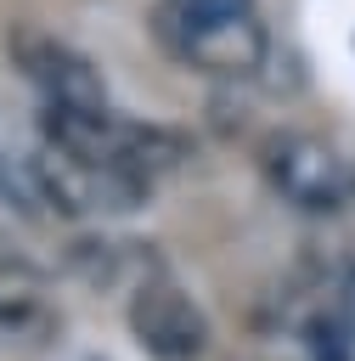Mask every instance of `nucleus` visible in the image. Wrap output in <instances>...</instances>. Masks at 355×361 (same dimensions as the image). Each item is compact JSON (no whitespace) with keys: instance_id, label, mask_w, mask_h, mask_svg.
<instances>
[{"instance_id":"obj_2","label":"nucleus","mask_w":355,"mask_h":361,"mask_svg":"<svg viewBox=\"0 0 355 361\" xmlns=\"http://www.w3.org/2000/svg\"><path fill=\"white\" fill-rule=\"evenodd\" d=\"M259 169H265V180L276 186V197H287V203L304 209V214H332V209H344V197H349V169H344V158H338L321 135H310V130H270V135L259 141Z\"/></svg>"},{"instance_id":"obj_7","label":"nucleus","mask_w":355,"mask_h":361,"mask_svg":"<svg viewBox=\"0 0 355 361\" xmlns=\"http://www.w3.org/2000/svg\"><path fill=\"white\" fill-rule=\"evenodd\" d=\"M0 203H6V209H17V214H34V203H45V197H39L34 175L23 180V175H17V169L0 158Z\"/></svg>"},{"instance_id":"obj_9","label":"nucleus","mask_w":355,"mask_h":361,"mask_svg":"<svg viewBox=\"0 0 355 361\" xmlns=\"http://www.w3.org/2000/svg\"><path fill=\"white\" fill-rule=\"evenodd\" d=\"M90 361H107V355H90Z\"/></svg>"},{"instance_id":"obj_8","label":"nucleus","mask_w":355,"mask_h":361,"mask_svg":"<svg viewBox=\"0 0 355 361\" xmlns=\"http://www.w3.org/2000/svg\"><path fill=\"white\" fill-rule=\"evenodd\" d=\"M338 299H344V322L355 327V265L344 271V288H338Z\"/></svg>"},{"instance_id":"obj_5","label":"nucleus","mask_w":355,"mask_h":361,"mask_svg":"<svg viewBox=\"0 0 355 361\" xmlns=\"http://www.w3.org/2000/svg\"><path fill=\"white\" fill-rule=\"evenodd\" d=\"M56 327H62V310H56L51 288L28 265H0V338L39 350L56 338Z\"/></svg>"},{"instance_id":"obj_4","label":"nucleus","mask_w":355,"mask_h":361,"mask_svg":"<svg viewBox=\"0 0 355 361\" xmlns=\"http://www.w3.org/2000/svg\"><path fill=\"white\" fill-rule=\"evenodd\" d=\"M6 45H11V68L45 96V107H85V113H107L113 107L101 68L85 51H73L68 39L23 23V28H11Z\"/></svg>"},{"instance_id":"obj_1","label":"nucleus","mask_w":355,"mask_h":361,"mask_svg":"<svg viewBox=\"0 0 355 361\" xmlns=\"http://www.w3.org/2000/svg\"><path fill=\"white\" fill-rule=\"evenodd\" d=\"M152 39L163 45V56L208 79H254L270 56L259 0H158Z\"/></svg>"},{"instance_id":"obj_3","label":"nucleus","mask_w":355,"mask_h":361,"mask_svg":"<svg viewBox=\"0 0 355 361\" xmlns=\"http://www.w3.org/2000/svg\"><path fill=\"white\" fill-rule=\"evenodd\" d=\"M124 316H130L135 344L152 361H203V350H208V316L169 271H147L130 288Z\"/></svg>"},{"instance_id":"obj_6","label":"nucleus","mask_w":355,"mask_h":361,"mask_svg":"<svg viewBox=\"0 0 355 361\" xmlns=\"http://www.w3.org/2000/svg\"><path fill=\"white\" fill-rule=\"evenodd\" d=\"M310 355L316 361H355V327L344 316H316L310 322Z\"/></svg>"}]
</instances>
